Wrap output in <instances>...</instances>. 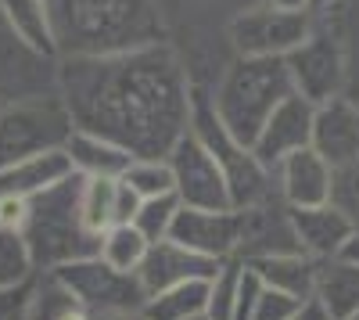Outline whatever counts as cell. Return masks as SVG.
I'll return each instance as SVG.
<instances>
[{
    "label": "cell",
    "instance_id": "34",
    "mask_svg": "<svg viewBox=\"0 0 359 320\" xmlns=\"http://www.w3.org/2000/svg\"><path fill=\"white\" fill-rule=\"evenodd\" d=\"M62 320H94V316H90V313H83V309L76 306V309H69V313H65Z\"/></svg>",
    "mask_w": 359,
    "mask_h": 320
},
{
    "label": "cell",
    "instance_id": "15",
    "mask_svg": "<svg viewBox=\"0 0 359 320\" xmlns=\"http://www.w3.org/2000/svg\"><path fill=\"white\" fill-rule=\"evenodd\" d=\"M219 270V263L205 259L184 245H176L172 238L151 245L147 252L144 267L137 270V281L144 288V295H158L165 288H176V284H191V281H212V274Z\"/></svg>",
    "mask_w": 359,
    "mask_h": 320
},
{
    "label": "cell",
    "instance_id": "27",
    "mask_svg": "<svg viewBox=\"0 0 359 320\" xmlns=\"http://www.w3.org/2000/svg\"><path fill=\"white\" fill-rule=\"evenodd\" d=\"M241 274H245L241 259H226V263H219V270L212 274V281H208V316L212 320H233Z\"/></svg>",
    "mask_w": 359,
    "mask_h": 320
},
{
    "label": "cell",
    "instance_id": "28",
    "mask_svg": "<svg viewBox=\"0 0 359 320\" xmlns=\"http://www.w3.org/2000/svg\"><path fill=\"white\" fill-rule=\"evenodd\" d=\"M33 270V259H29V245L18 230L0 223V288H15L22 281H29Z\"/></svg>",
    "mask_w": 359,
    "mask_h": 320
},
{
    "label": "cell",
    "instance_id": "29",
    "mask_svg": "<svg viewBox=\"0 0 359 320\" xmlns=\"http://www.w3.org/2000/svg\"><path fill=\"white\" fill-rule=\"evenodd\" d=\"M298 306H302L298 299H291L284 292H273V288H262V295H259L248 320H291L298 313Z\"/></svg>",
    "mask_w": 359,
    "mask_h": 320
},
{
    "label": "cell",
    "instance_id": "33",
    "mask_svg": "<svg viewBox=\"0 0 359 320\" xmlns=\"http://www.w3.org/2000/svg\"><path fill=\"white\" fill-rule=\"evenodd\" d=\"M345 259L359 263V220H355V234H352V241H348V248H345Z\"/></svg>",
    "mask_w": 359,
    "mask_h": 320
},
{
    "label": "cell",
    "instance_id": "14",
    "mask_svg": "<svg viewBox=\"0 0 359 320\" xmlns=\"http://www.w3.org/2000/svg\"><path fill=\"white\" fill-rule=\"evenodd\" d=\"M291 227H294L298 248L316 263H327V259L345 255L355 234V216L334 206V201H327V206H313V209H291Z\"/></svg>",
    "mask_w": 359,
    "mask_h": 320
},
{
    "label": "cell",
    "instance_id": "22",
    "mask_svg": "<svg viewBox=\"0 0 359 320\" xmlns=\"http://www.w3.org/2000/svg\"><path fill=\"white\" fill-rule=\"evenodd\" d=\"M0 15H4L11 33L40 58L54 54V29H50V8L47 0H0Z\"/></svg>",
    "mask_w": 359,
    "mask_h": 320
},
{
    "label": "cell",
    "instance_id": "25",
    "mask_svg": "<svg viewBox=\"0 0 359 320\" xmlns=\"http://www.w3.org/2000/svg\"><path fill=\"white\" fill-rule=\"evenodd\" d=\"M180 209H184V206H180L176 194L144 198L140 206H137V213H133V227H137L151 245H158V241H165V238L172 234V223H176Z\"/></svg>",
    "mask_w": 359,
    "mask_h": 320
},
{
    "label": "cell",
    "instance_id": "13",
    "mask_svg": "<svg viewBox=\"0 0 359 320\" xmlns=\"http://www.w3.org/2000/svg\"><path fill=\"white\" fill-rule=\"evenodd\" d=\"M273 177H277V194L287 209H313L334 201V169L313 148L294 152L284 162H277Z\"/></svg>",
    "mask_w": 359,
    "mask_h": 320
},
{
    "label": "cell",
    "instance_id": "16",
    "mask_svg": "<svg viewBox=\"0 0 359 320\" xmlns=\"http://www.w3.org/2000/svg\"><path fill=\"white\" fill-rule=\"evenodd\" d=\"M313 152L327 159L331 169L359 162V108L331 98L327 105H316L313 123Z\"/></svg>",
    "mask_w": 359,
    "mask_h": 320
},
{
    "label": "cell",
    "instance_id": "6",
    "mask_svg": "<svg viewBox=\"0 0 359 320\" xmlns=\"http://www.w3.org/2000/svg\"><path fill=\"white\" fill-rule=\"evenodd\" d=\"M191 133L205 144L212 159L219 162L223 177H226V187H230V201L233 209H259L269 201V191L277 184L269 180L273 177V169H266L252 148H245L241 140H233L223 123L216 119L212 105H194V115H191Z\"/></svg>",
    "mask_w": 359,
    "mask_h": 320
},
{
    "label": "cell",
    "instance_id": "36",
    "mask_svg": "<svg viewBox=\"0 0 359 320\" xmlns=\"http://www.w3.org/2000/svg\"><path fill=\"white\" fill-rule=\"evenodd\" d=\"M320 4H327V0H309V8H320Z\"/></svg>",
    "mask_w": 359,
    "mask_h": 320
},
{
    "label": "cell",
    "instance_id": "5",
    "mask_svg": "<svg viewBox=\"0 0 359 320\" xmlns=\"http://www.w3.org/2000/svg\"><path fill=\"white\" fill-rule=\"evenodd\" d=\"M76 123L62 94H33L0 105V169L43 152H65Z\"/></svg>",
    "mask_w": 359,
    "mask_h": 320
},
{
    "label": "cell",
    "instance_id": "18",
    "mask_svg": "<svg viewBox=\"0 0 359 320\" xmlns=\"http://www.w3.org/2000/svg\"><path fill=\"white\" fill-rule=\"evenodd\" d=\"M65 155H69L72 173L83 180H123V173L133 162V155L126 148H118L115 140H104L86 130H76L69 137Z\"/></svg>",
    "mask_w": 359,
    "mask_h": 320
},
{
    "label": "cell",
    "instance_id": "17",
    "mask_svg": "<svg viewBox=\"0 0 359 320\" xmlns=\"http://www.w3.org/2000/svg\"><path fill=\"white\" fill-rule=\"evenodd\" d=\"M83 180V177H79ZM140 198L123 184V180H83L79 184V213L83 227L94 238H104L108 230L133 223V213Z\"/></svg>",
    "mask_w": 359,
    "mask_h": 320
},
{
    "label": "cell",
    "instance_id": "7",
    "mask_svg": "<svg viewBox=\"0 0 359 320\" xmlns=\"http://www.w3.org/2000/svg\"><path fill=\"white\" fill-rule=\"evenodd\" d=\"M54 277L62 281V288L76 299V306L83 313H90L94 320L137 313V309H144V299H147L137 274H123V270L108 267L101 255L76 259V263L54 270Z\"/></svg>",
    "mask_w": 359,
    "mask_h": 320
},
{
    "label": "cell",
    "instance_id": "26",
    "mask_svg": "<svg viewBox=\"0 0 359 320\" xmlns=\"http://www.w3.org/2000/svg\"><path fill=\"white\" fill-rule=\"evenodd\" d=\"M123 184L144 201V198H162L176 194L172 187V169L165 159H133L130 169L123 173Z\"/></svg>",
    "mask_w": 359,
    "mask_h": 320
},
{
    "label": "cell",
    "instance_id": "23",
    "mask_svg": "<svg viewBox=\"0 0 359 320\" xmlns=\"http://www.w3.org/2000/svg\"><path fill=\"white\" fill-rule=\"evenodd\" d=\"M147 320H198L208 316V281H191L165 288L158 295H147L144 309Z\"/></svg>",
    "mask_w": 359,
    "mask_h": 320
},
{
    "label": "cell",
    "instance_id": "9",
    "mask_svg": "<svg viewBox=\"0 0 359 320\" xmlns=\"http://www.w3.org/2000/svg\"><path fill=\"white\" fill-rule=\"evenodd\" d=\"M313 36L309 11L284 8H255L233 22V44L241 58H287Z\"/></svg>",
    "mask_w": 359,
    "mask_h": 320
},
{
    "label": "cell",
    "instance_id": "4",
    "mask_svg": "<svg viewBox=\"0 0 359 320\" xmlns=\"http://www.w3.org/2000/svg\"><path fill=\"white\" fill-rule=\"evenodd\" d=\"M79 177H65L62 184H54L50 191L29 198V220L22 238L29 245V259H33L36 274H54L76 259L97 255L101 238H94L83 227L79 213Z\"/></svg>",
    "mask_w": 359,
    "mask_h": 320
},
{
    "label": "cell",
    "instance_id": "38",
    "mask_svg": "<svg viewBox=\"0 0 359 320\" xmlns=\"http://www.w3.org/2000/svg\"><path fill=\"white\" fill-rule=\"evenodd\" d=\"M198 320H212V316H198Z\"/></svg>",
    "mask_w": 359,
    "mask_h": 320
},
{
    "label": "cell",
    "instance_id": "37",
    "mask_svg": "<svg viewBox=\"0 0 359 320\" xmlns=\"http://www.w3.org/2000/svg\"><path fill=\"white\" fill-rule=\"evenodd\" d=\"M341 320H359V313H352V316H341Z\"/></svg>",
    "mask_w": 359,
    "mask_h": 320
},
{
    "label": "cell",
    "instance_id": "10",
    "mask_svg": "<svg viewBox=\"0 0 359 320\" xmlns=\"http://www.w3.org/2000/svg\"><path fill=\"white\" fill-rule=\"evenodd\" d=\"M176 245H184L212 263L241 255V238H245V213L241 209H180L172 234Z\"/></svg>",
    "mask_w": 359,
    "mask_h": 320
},
{
    "label": "cell",
    "instance_id": "8",
    "mask_svg": "<svg viewBox=\"0 0 359 320\" xmlns=\"http://www.w3.org/2000/svg\"><path fill=\"white\" fill-rule=\"evenodd\" d=\"M165 162L172 169V187H176L180 206H187V209H233L219 162L194 133L180 137L176 148L165 155Z\"/></svg>",
    "mask_w": 359,
    "mask_h": 320
},
{
    "label": "cell",
    "instance_id": "3",
    "mask_svg": "<svg viewBox=\"0 0 359 320\" xmlns=\"http://www.w3.org/2000/svg\"><path fill=\"white\" fill-rule=\"evenodd\" d=\"M291 94L294 83L284 58H237L212 98V112L233 140L252 148L266 119Z\"/></svg>",
    "mask_w": 359,
    "mask_h": 320
},
{
    "label": "cell",
    "instance_id": "20",
    "mask_svg": "<svg viewBox=\"0 0 359 320\" xmlns=\"http://www.w3.org/2000/svg\"><path fill=\"white\" fill-rule=\"evenodd\" d=\"M313 299L323 306V313L331 320L359 313V263H352L345 255L320 263Z\"/></svg>",
    "mask_w": 359,
    "mask_h": 320
},
{
    "label": "cell",
    "instance_id": "31",
    "mask_svg": "<svg viewBox=\"0 0 359 320\" xmlns=\"http://www.w3.org/2000/svg\"><path fill=\"white\" fill-rule=\"evenodd\" d=\"M291 320H331V316L323 313V306H320L316 299H306L302 306H298V313H294Z\"/></svg>",
    "mask_w": 359,
    "mask_h": 320
},
{
    "label": "cell",
    "instance_id": "1",
    "mask_svg": "<svg viewBox=\"0 0 359 320\" xmlns=\"http://www.w3.org/2000/svg\"><path fill=\"white\" fill-rule=\"evenodd\" d=\"M57 94L76 130L115 140L133 159H165L191 133L187 72L165 44L108 58H65Z\"/></svg>",
    "mask_w": 359,
    "mask_h": 320
},
{
    "label": "cell",
    "instance_id": "35",
    "mask_svg": "<svg viewBox=\"0 0 359 320\" xmlns=\"http://www.w3.org/2000/svg\"><path fill=\"white\" fill-rule=\"evenodd\" d=\"M111 320H147V316H144V313L137 309V313H123V316H111Z\"/></svg>",
    "mask_w": 359,
    "mask_h": 320
},
{
    "label": "cell",
    "instance_id": "21",
    "mask_svg": "<svg viewBox=\"0 0 359 320\" xmlns=\"http://www.w3.org/2000/svg\"><path fill=\"white\" fill-rule=\"evenodd\" d=\"M259 281L273 292H284L298 302L313 299V288H316V274H320V263L309 259L306 252H287V255H269V259H255L248 263Z\"/></svg>",
    "mask_w": 359,
    "mask_h": 320
},
{
    "label": "cell",
    "instance_id": "11",
    "mask_svg": "<svg viewBox=\"0 0 359 320\" xmlns=\"http://www.w3.org/2000/svg\"><path fill=\"white\" fill-rule=\"evenodd\" d=\"M313 123H316V105H309L302 94H291L273 115H269L262 133L255 137V144H252L255 159L266 169H273L287 155L313 148Z\"/></svg>",
    "mask_w": 359,
    "mask_h": 320
},
{
    "label": "cell",
    "instance_id": "12",
    "mask_svg": "<svg viewBox=\"0 0 359 320\" xmlns=\"http://www.w3.org/2000/svg\"><path fill=\"white\" fill-rule=\"evenodd\" d=\"M287 72L294 83V94H302L309 105H327L331 98H338L341 86V54L327 36H309L298 51H291L287 58Z\"/></svg>",
    "mask_w": 359,
    "mask_h": 320
},
{
    "label": "cell",
    "instance_id": "30",
    "mask_svg": "<svg viewBox=\"0 0 359 320\" xmlns=\"http://www.w3.org/2000/svg\"><path fill=\"white\" fill-rule=\"evenodd\" d=\"M33 281L36 274L15 284V288H0V320H29V299H33Z\"/></svg>",
    "mask_w": 359,
    "mask_h": 320
},
{
    "label": "cell",
    "instance_id": "2",
    "mask_svg": "<svg viewBox=\"0 0 359 320\" xmlns=\"http://www.w3.org/2000/svg\"><path fill=\"white\" fill-rule=\"evenodd\" d=\"M54 51L69 58H108L158 44L151 0H47Z\"/></svg>",
    "mask_w": 359,
    "mask_h": 320
},
{
    "label": "cell",
    "instance_id": "32",
    "mask_svg": "<svg viewBox=\"0 0 359 320\" xmlns=\"http://www.w3.org/2000/svg\"><path fill=\"white\" fill-rule=\"evenodd\" d=\"M269 4L284 11H309V0H269Z\"/></svg>",
    "mask_w": 359,
    "mask_h": 320
},
{
    "label": "cell",
    "instance_id": "19",
    "mask_svg": "<svg viewBox=\"0 0 359 320\" xmlns=\"http://www.w3.org/2000/svg\"><path fill=\"white\" fill-rule=\"evenodd\" d=\"M65 177H72V166L65 152H43L33 159H22L15 166L0 169V198H36L43 191H50L54 184H62Z\"/></svg>",
    "mask_w": 359,
    "mask_h": 320
},
{
    "label": "cell",
    "instance_id": "24",
    "mask_svg": "<svg viewBox=\"0 0 359 320\" xmlns=\"http://www.w3.org/2000/svg\"><path fill=\"white\" fill-rule=\"evenodd\" d=\"M147 252H151V241H147L133 223L108 230V234L101 238V248H97V255L104 259V263L115 267V270H123V274H137L144 267Z\"/></svg>",
    "mask_w": 359,
    "mask_h": 320
}]
</instances>
